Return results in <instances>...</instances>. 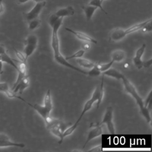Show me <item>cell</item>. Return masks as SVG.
<instances>
[{
    "instance_id": "cell-1",
    "label": "cell",
    "mask_w": 152,
    "mask_h": 152,
    "mask_svg": "<svg viewBox=\"0 0 152 152\" xmlns=\"http://www.w3.org/2000/svg\"><path fill=\"white\" fill-rule=\"evenodd\" d=\"M63 18L61 17L59 18L55 23V24L51 27L52 29V37H51V42L50 45L52 49L53 50V58L55 62L61 65L64 66L66 68L72 69L75 71H77L80 73H81L83 74L88 75V72L85 71L83 69H81L80 68H78L77 66H75L74 65H72L71 64L69 63L68 61L65 59V58L62 55L60 51V44H59V39L58 37V30L60 28L61 26L62 23Z\"/></svg>"
},
{
    "instance_id": "cell-2",
    "label": "cell",
    "mask_w": 152,
    "mask_h": 152,
    "mask_svg": "<svg viewBox=\"0 0 152 152\" xmlns=\"http://www.w3.org/2000/svg\"><path fill=\"white\" fill-rule=\"evenodd\" d=\"M121 80L122 81V83L125 91L127 93L129 94L135 100L137 104L139 107L140 114L145 118L147 122L151 124V118L150 115V110L147 107H145L144 104V100L139 95L135 86L125 75L121 79Z\"/></svg>"
},
{
    "instance_id": "cell-3",
    "label": "cell",
    "mask_w": 152,
    "mask_h": 152,
    "mask_svg": "<svg viewBox=\"0 0 152 152\" xmlns=\"http://www.w3.org/2000/svg\"><path fill=\"white\" fill-rule=\"evenodd\" d=\"M24 102L26 103L37 112V113L43 118L46 125H47L52 119V118L50 116V113L53 109V103L50 90H48L45 95L43 105H40L37 103L32 104L26 100H24Z\"/></svg>"
},
{
    "instance_id": "cell-4",
    "label": "cell",
    "mask_w": 152,
    "mask_h": 152,
    "mask_svg": "<svg viewBox=\"0 0 152 152\" xmlns=\"http://www.w3.org/2000/svg\"><path fill=\"white\" fill-rule=\"evenodd\" d=\"M103 77H104V75H103L101 83H100V84L97 85V87L94 90L91 98L89 99L84 103V104L83 106V110L81 111V113L78 119L77 120V122H80V121L83 118L84 114H86V113H87L88 110H90L91 109L94 103H95L96 102H97V109L99 108V107L102 101L103 96H104Z\"/></svg>"
},
{
    "instance_id": "cell-5",
    "label": "cell",
    "mask_w": 152,
    "mask_h": 152,
    "mask_svg": "<svg viewBox=\"0 0 152 152\" xmlns=\"http://www.w3.org/2000/svg\"><path fill=\"white\" fill-rule=\"evenodd\" d=\"M69 125L70 124H69L65 123L58 119L53 118L46 125L47 129L53 135L58 137L59 138V141L61 139L63 132Z\"/></svg>"
},
{
    "instance_id": "cell-6",
    "label": "cell",
    "mask_w": 152,
    "mask_h": 152,
    "mask_svg": "<svg viewBox=\"0 0 152 152\" xmlns=\"http://www.w3.org/2000/svg\"><path fill=\"white\" fill-rule=\"evenodd\" d=\"M24 48L23 50V53L27 59L36 49L38 45V38L33 34L28 35L24 41Z\"/></svg>"
},
{
    "instance_id": "cell-7",
    "label": "cell",
    "mask_w": 152,
    "mask_h": 152,
    "mask_svg": "<svg viewBox=\"0 0 152 152\" xmlns=\"http://www.w3.org/2000/svg\"><path fill=\"white\" fill-rule=\"evenodd\" d=\"M113 109L112 107L108 106L106 109V111L103 116L102 121L100 123V125L105 124L107 126L108 131L111 134H114L115 133V126L113 122Z\"/></svg>"
},
{
    "instance_id": "cell-8",
    "label": "cell",
    "mask_w": 152,
    "mask_h": 152,
    "mask_svg": "<svg viewBox=\"0 0 152 152\" xmlns=\"http://www.w3.org/2000/svg\"><path fill=\"white\" fill-rule=\"evenodd\" d=\"M46 5V1L36 2L34 7L28 12L24 13V16L26 21H29L33 19L38 18L40 13Z\"/></svg>"
},
{
    "instance_id": "cell-9",
    "label": "cell",
    "mask_w": 152,
    "mask_h": 152,
    "mask_svg": "<svg viewBox=\"0 0 152 152\" xmlns=\"http://www.w3.org/2000/svg\"><path fill=\"white\" fill-rule=\"evenodd\" d=\"M103 131H102V126L100 124L94 125L93 128L90 129V130L88 131L87 137L86 138V140L83 145V148H85V147L87 145V144L92 140L94 138L101 135L102 134Z\"/></svg>"
},
{
    "instance_id": "cell-10",
    "label": "cell",
    "mask_w": 152,
    "mask_h": 152,
    "mask_svg": "<svg viewBox=\"0 0 152 152\" xmlns=\"http://www.w3.org/2000/svg\"><path fill=\"white\" fill-rule=\"evenodd\" d=\"M15 147L19 148H23L25 147V144L21 142H15L12 141L10 138L5 134H0V147Z\"/></svg>"
},
{
    "instance_id": "cell-11",
    "label": "cell",
    "mask_w": 152,
    "mask_h": 152,
    "mask_svg": "<svg viewBox=\"0 0 152 152\" xmlns=\"http://www.w3.org/2000/svg\"><path fill=\"white\" fill-rule=\"evenodd\" d=\"M146 48V45L145 43H143L135 52V54L134 57L132 59L133 63L137 69H141L143 67V61L141 59V57L143 55L145 49Z\"/></svg>"
},
{
    "instance_id": "cell-12",
    "label": "cell",
    "mask_w": 152,
    "mask_h": 152,
    "mask_svg": "<svg viewBox=\"0 0 152 152\" xmlns=\"http://www.w3.org/2000/svg\"><path fill=\"white\" fill-rule=\"evenodd\" d=\"M65 29L67 31H69L71 33H72V34H74L79 40H81L82 41H84L85 42H88V43H94V44L97 43V42L96 40L92 38L91 37H90V36L87 35V34H86L84 33L78 31H75V30H74L68 27H65Z\"/></svg>"
},
{
    "instance_id": "cell-13",
    "label": "cell",
    "mask_w": 152,
    "mask_h": 152,
    "mask_svg": "<svg viewBox=\"0 0 152 152\" xmlns=\"http://www.w3.org/2000/svg\"><path fill=\"white\" fill-rule=\"evenodd\" d=\"M17 66H18V69L17 71L18 72V75H17V80L11 88V90H13V88L15 87V86L27 75L26 74V72H27L26 62H20L19 64L17 65Z\"/></svg>"
},
{
    "instance_id": "cell-14",
    "label": "cell",
    "mask_w": 152,
    "mask_h": 152,
    "mask_svg": "<svg viewBox=\"0 0 152 152\" xmlns=\"http://www.w3.org/2000/svg\"><path fill=\"white\" fill-rule=\"evenodd\" d=\"M127 35L126 31L125 29L118 28L113 30L110 34V40L113 42H118L119 41Z\"/></svg>"
},
{
    "instance_id": "cell-15",
    "label": "cell",
    "mask_w": 152,
    "mask_h": 152,
    "mask_svg": "<svg viewBox=\"0 0 152 152\" xmlns=\"http://www.w3.org/2000/svg\"><path fill=\"white\" fill-rule=\"evenodd\" d=\"M29 86V77L26 75L12 90L15 93L19 92L20 94H21L24 90Z\"/></svg>"
},
{
    "instance_id": "cell-16",
    "label": "cell",
    "mask_w": 152,
    "mask_h": 152,
    "mask_svg": "<svg viewBox=\"0 0 152 152\" xmlns=\"http://www.w3.org/2000/svg\"><path fill=\"white\" fill-rule=\"evenodd\" d=\"M75 11L72 6H68L66 7L62 8L58 10L54 14L59 18H64L65 17L72 16L74 14Z\"/></svg>"
},
{
    "instance_id": "cell-17",
    "label": "cell",
    "mask_w": 152,
    "mask_h": 152,
    "mask_svg": "<svg viewBox=\"0 0 152 152\" xmlns=\"http://www.w3.org/2000/svg\"><path fill=\"white\" fill-rule=\"evenodd\" d=\"M111 58L114 62H121L126 58V53L122 49L115 50L112 53Z\"/></svg>"
},
{
    "instance_id": "cell-18",
    "label": "cell",
    "mask_w": 152,
    "mask_h": 152,
    "mask_svg": "<svg viewBox=\"0 0 152 152\" xmlns=\"http://www.w3.org/2000/svg\"><path fill=\"white\" fill-rule=\"evenodd\" d=\"M0 91L5 93L9 98H17L18 96L13 91L10 89L7 83H0Z\"/></svg>"
},
{
    "instance_id": "cell-19",
    "label": "cell",
    "mask_w": 152,
    "mask_h": 152,
    "mask_svg": "<svg viewBox=\"0 0 152 152\" xmlns=\"http://www.w3.org/2000/svg\"><path fill=\"white\" fill-rule=\"evenodd\" d=\"M103 75H106L113 78H116L117 80H121L124 77V75L119 72L118 70L116 69L115 68H110L109 69L106 70V71L103 72Z\"/></svg>"
},
{
    "instance_id": "cell-20",
    "label": "cell",
    "mask_w": 152,
    "mask_h": 152,
    "mask_svg": "<svg viewBox=\"0 0 152 152\" xmlns=\"http://www.w3.org/2000/svg\"><path fill=\"white\" fill-rule=\"evenodd\" d=\"M78 124H79V122H78L76 121L74 124L68 126L64 130V131L63 132L62 135L61 139L60 141H59V144H61V143L62 142L64 139L66 137H68V136L71 135V134L75 131V130L77 129V128Z\"/></svg>"
},
{
    "instance_id": "cell-21",
    "label": "cell",
    "mask_w": 152,
    "mask_h": 152,
    "mask_svg": "<svg viewBox=\"0 0 152 152\" xmlns=\"http://www.w3.org/2000/svg\"><path fill=\"white\" fill-rule=\"evenodd\" d=\"M151 19H150V20H146L145 21H143V22H141L140 23H138V24H135L131 27H129V28L125 29V31H126V33L128 34H131V33H134V32H136L137 31H139V30H141L143 27L144 26L147 24L150 21H151Z\"/></svg>"
},
{
    "instance_id": "cell-22",
    "label": "cell",
    "mask_w": 152,
    "mask_h": 152,
    "mask_svg": "<svg viewBox=\"0 0 152 152\" xmlns=\"http://www.w3.org/2000/svg\"><path fill=\"white\" fill-rule=\"evenodd\" d=\"M81 8L84 12V14L87 21H90L91 19L94 12L97 9L96 7H94L90 5L83 6Z\"/></svg>"
},
{
    "instance_id": "cell-23",
    "label": "cell",
    "mask_w": 152,
    "mask_h": 152,
    "mask_svg": "<svg viewBox=\"0 0 152 152\" xmlns=\"http://www.w3.org/2000/svg\"><path fill=\"white\" fill-rule=\"evenodd\" d=\"M76 61L80 66H81L87 69H91L95 65L94 63L90 61V60L85 58H77Z\"/></svg>"
},
{
    "instance_id": "cell-24",
    "label": "cell",
    "mask_w": 152,
    "mask_h": 152,
    "mask_svg": "<svg viewBox=\"0 0 152 152\" xmlns=\"http://www.w3.org/2000/svg\"><path fill=\"white\" fill-rule=\"evenodd\" d=\"M28 28L31 31H33V30L37 28L41 24V21L38 18L33 19V20L28 21Z\"/></svg>"
},
{
    "instance_id": "cell-25",
    "label": "cell",
    "mask_w": 152,
    "mask_h": 152,
    "mask_svg": "<svg viewBox=\"0 0 152 152\" xmlns=\"http://www.w3.org/2000/svg\"><path fill=\"white\" fill-rule=\"evenodd\" d=\"M114 63V61L111 59V61L107 63L106 64H96L97 66L98 67L99 69L101 72H103L104 71H106V70L109 69L110 68L112 67L113 64Z\"/></svg>"
},
{
    "instance_id": "cell-26",
    "label": "cell",
    "mask_w": 152,
    "mask_h": 152,
    "mask_svg": "<svg viewBox=\"0 0 152 152\" xmlns=\"http://www.w3.org/2000/svg\"><path fill=\"white\" fill-rule=\"evenodd\" d=\"M84 53H85V50L84 49H80V50H78V51H77L76 52H75L74 53H73L72 55H71V56L66 57L65 59L68 61V60H70L72 59H77V58H81L84 55Z\"/></svg>"
},
{
    "instance_id": "cell-27",
    "label": "cell",
    "mask_w": 152,
    "mask_h": 152,
    "mask_svg": "<svg viewBox=\"0 0 152 152\" xmlns=\"http://www.w3.org/2000/svg\"><path fill=\"white\" fill-rule=\"evenodd\" d=\"M88 5H90L94 7H96L97 8H100L104 13L107 14V13L106 12V11L104 10L103 7H102V2L100 0H90L88 2Z\"/></svg>"
},
{
    "instance_id": "cell-28",
    "label": "cell",
    "mask_w": 152,
    "mask_h": 152,
    "mask_svg": "<svg viewBox=\"0 0 152 152\" xmlns=\"http://www.w3.org/2000/svg\"><path fill=\"white\" fill-rule=\"evenodd\" d=\"M87 72H88V75L91 76V77H97V76H99V75H100L102 73L100 71V70L99 69L96 64H95L94 66L92 68H91L90 71H88Z\"/></svg>"
},
{
    "instance_id": "cell-29",
    "label": "cell",
    "mask_w": 152,
    "mask_h": 152,
    "mask_svg": "<svg viewBox=\"0 0 152 152\" xmlns=\"http://www.w3.org/2000/svg\"><path fill=\"white\" fill-rule=\"evenodd\" d=\"M144 104L145 107H147L150 110L151 109V90L149 92L145 100H144Z\"/></svg>"
},
{
    "instance_id": "cell-30",
    "label": "cell",
    "mask_w": 152,
    "mask_h": 152,
    "mask_svg": "<svg viewBox=\"0 0 152 152\" xmlns=\"http://www.w3.org/2000/svg\"><path fill=\"white\" fill-rule=\"evenodd\" d=\"M14 50L15 51V55L17 56V57L18 58V59L20 60V62H26L27 61V59H26V57L24 55L23 53H21L20 52V51L17 50L16 49L14 48Z\"/></svg>"
},
{
    "instance_id": "cell-31",
    "label": "cell",
    "mask_w": 152,
    "mask_h": 152,
    "mask_svg": "<svg viewBox=\"0 0 152 152\" xmlns=\"http://www.w3.org/2000/svg\"><path fill=\"white\" fill-rule=\"evenodd\" d=\"M59 18L54 13L51 14L48 18V23L50 26V27H52Z\"/></svg>"
},
{
    "instance_id": "cell-32",
    "label": "cell",
    "mask_w": 152,
    "mask_h": 152,
    "mask_svg": "<svg viewBox=\"0 0 152 152\" xmlns=\"http://www.w3.org/2000/svg\"><path fill=\"white\" fill-rule=\"evenodd\" d=\"M101 151H102V145L101 144L95 147H93L91 149L87 150V151H92V152H99Z\"/></svg>"
},
{
    "instance_id": "cell-33",
    "label": "cell",
    "mask_w": 152,
    "mask_h": 152,
    "mask_svg": "<svg viewBox=\"0 0 152 152\" xmlns=\"http://www.w3.org/2000/svg\"><path fill=\"white\" fill-rule=\"evenodd\" d=\"M152 64V59L150 58L147 61H143V66L145 68H149Z\"/></svg>"
},
{
    "instance_id": "cell-34",
    "label": "cell",
    "mask_w": 152,
    "mask_h": 152,
    "mask_svg": "<svg viewBox=\"0 0 152 152\" xmlns=\"http://www.w3.org/2000/svg\"><path fill=\"white\" fill-rule=\"evenodd\" d=\"M82 48H83V49H84V50H86L90 48V46L88 42H86V43H84L83 44Z\"/></svg>"
},
{
    "instance_id": "cell-35",
    "label": "cell",
    "mask_w": 152,
    "mask_h": 152,
    "mask_svg": "<svg viewBox=\"0 0 152 152\" xmlns=\"http://www.w3.org/2000/svg\"><path fill=\"white\" fill-rule=\"evenodd\" d=\"M4 8L2 4V2H0V14L4 12Z\"/></svg>"
},
{
    "instance_id": "cell-36",
    "label": "cell",
    "mask_w": 152,
    "mask_h": 152,
    "mask_svg": "<svg viewBox=\"0 0 152 152\" xmlns=\"http://www.w3.org/2000/svg\"><path fill=\"white\" fill-rule=\"evenodd\" d=\"M29 1H30V0H17V2L18 4H24Z\"/></svg>"
},
{
    "instance_id": "cell-37",
    "label": "cell",
    "mask_w": 152,
    "mask_h": 152,
    "mask_svg": "<svg viewBox=\"0 0 152 152\" xmlns=\"http://www.w3.org/2000/svg\"><path fill=\"white\" fill-rule=\"evenodd\" d=\"M2 62H2V61L0 60V73H1V74H2V72H3V71H2V65H3Z\"/></svg>"
},
{
    "instance_id": "cell-38",
    "label": "cell",
    "mask_w": 152,
    "mask_h": 152,
    "mask_svg": "<svg viewBox=\"0 0 152 152\" xmlns=\"http://www.w3.org/2000/svg\"><path fill=\"white\" fill-rule=\"evenodd\" d=\"M33 1L36 2H42V1H44L45 0H33Z\"/></svg>"
},
{
    "instance_id": "cell-39",
    "label": "cell",
    "mask_w": 152,
    "mask_h": 152,
    "mask_svg": "<svg viewBox=\"0 0 152 152\" xmlns=\"http://www.w3.org/2000/svg\"><path fill=\"white\" fill-rule=\"evenodd\" d=\"M100 1H101V2L103 3V1H105V0H100Z\"/></svg>"
},
{
    "instance_id": "cell-40",
    "label": "cell",
    "mask_w": 152,
    "mask_h": 152,
    "mask_svg": "<svg viewBox=\"0 0 152 152\" xmlns=\"http://www.w3.org/2000/svg\"><path fill=\"white\" fill-rule=\"evenodd\" d=\"M2 1H3V0H0V2H2Z\"/></svg>"
},
{
    "instance_id": "cell-41",
    "label": "cell",
    "mask_w": 152,
    "mask_h": 152,
    "mask_svg": "<svg viewBox=\"0 0 152 152\" xmlns=\"http://www.w3.org/2000/svg\"><path fill=\"white\" fill-rule=\"evenodd\" d=\"M0 74H1V73H0Z\"/></svg>"
}]
</instances>
